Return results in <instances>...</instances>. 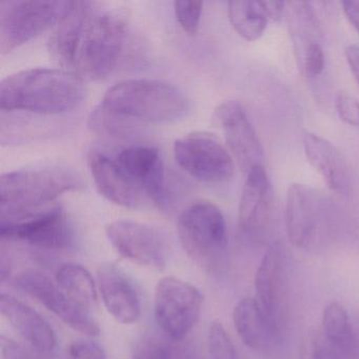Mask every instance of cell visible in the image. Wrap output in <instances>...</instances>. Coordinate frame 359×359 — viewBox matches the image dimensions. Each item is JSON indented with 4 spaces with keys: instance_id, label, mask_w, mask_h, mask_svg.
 Masks as SVG:
<instances>
[{
    "instance_id": "cell-22",
    "label": "cell",
    "mask_w": 359,
    "mask_h": 359,
    "mask_svg": "<svg viewBox=\"0 0 359 359\" xmlns=\"http://www.w3.org/2000/svg\"><path fill=\"white\" fill-rule=\"evenodd\" d=\"M233 323L241 341L252 350H264L275 337L259 302L254 298H243L233 311Z\"/></svg>"
},
{
    "instance_id": "cell-25",
    "label": "cell",
    "mask_w": 359,
    "mask_h": 359,
    "mask_svg": "<svg viewBox=\"0 0 359 359\" xmlns=\"http://www.w3.org/2000/svg\"><path fill=\"white\" fill-rule=\"evenodd\" d=\"M228 10L231 25L239 36L255 41L264 35L269 18L262 1H230Z\"/></svg>"
},
{
    "instance_id": "cell-13",
    "label": "cell",
    "mask_w": 359,
    "mask_h": 359,
    "mask_svg": "<svg viewBox=\"0 0 359 359\" xmlns=\"http://www.w3.org/2000/svg\"><path fill=\"white\" fill-rule=\"evenodd\" d=\"M213 121L224 133L229 151L245 173L264 165L262 142L241 102L237 100L222 102L214 111Z\"/></svg>"
},
{
    "instance_id": "cell-36",
    "label": "cell",
    "mask_w": 359,
    "mask_h": 359,
    "mask_svg": "<svg viewBox=\"0 0 359 359\" xmlns=\"http://www.w3.org/2000/svg\"><path fill=\"white\" fill-rule=\"evenodd\" d=\"M344 55L351 73L359 86V46H348L344 51Z\"/></svg>"
},
{
    "instance_id": "cell-8",
    "label": "cell",
    "mask_w": 359,
    "mask_h": 359,
    "mask_svg": "<svg viewBox=\"0 0 359 359\" xmlns=\"http://www.w3.org/2000/svg\"><path fill=\"white\" fill-rule=\"evenodd\" d=\"M203 302L196 285L175 276L163 277L155 289V320L170 339H182L198 321Z\"/></svg>"
},
{
    "instance_id": "cell-19",
    "label": "cell",
    "mask_w": 359,
    "mask_h": 359,
    "mask_svg": "<svg viewBox=\"0 0 359 359\" xmlns=\"http://www.w3.org/2000/svg\"><path fill=\"white\" fill-rule=\"evenodd\" d=\"M0 311L4 318L18 335L41 353H51L57 346L53 327L34 309L10 294L0 296Z\"/></svg>"
},
{
    "instance_id": "cell-2",
    "label": "cell",
    "mask_w": 359,
    "mask_h": 359,
    "mask_svg": "<svg viewBox=\"0 0 359 359\" xmlns=\"http://www.w3.org/2000/svg\"><path fill=\"white\" fill-rule=\"evenodd\" d=\"M85 187L79 172L62 165L8 172L0 178L1 219L41 211L60 195L83 191Z\"/></svg>"
},
{
    "instance_id": "cell-23",
    "label": "cell",
    "mask_w": 359,
    "mask_h": 359,
    "mask_svg": "<svg viewBox=\"0 0 359 359\" xmlns=\"http://www.w3.org/2000/svg\"><path fill=\"white\" fill-rule=\"evenodd\" d=\"M285 12L298 65L310 47L321 43L320 29L311 4L306 1L285 3Z\"/></svg>"
},
{
    "instance_id": "cell-10",
    "label": "cell",
    "mask_w": 359,
    "mask_h": 359,
    "mask_svg": "<svg viewBox=\"0 0 359 359\" xmlns=\"http://www.w3.org/2000/svg\"><path fill=\"white\" fill-rule=\"evenodd\" d=\"M176 163L199 182L222 184L234 175L230 151L209 132L196 131L178 138L174 144Z\"/></svg>"
},
{
    "instance_id": "cell-18",
    "label": "cell",
    "mask_w": 359,
    "mask_h": 359,
    "mask_svg": "<svg viewBox=\"0 0 359 359\" xmlns=\"http://www.w3.org/2000/svg\"><path fill=\"white\" fill-rule=\"evenodd\" d=\"M116 159L144 196L159 208L167 205L165 168L156 149L147 146L129 147L123 149Z\"/></svg>"
},
{
    "instance_id": "cell-31",
    "label": "cell",
    "mask_w": 359,
    "mask_h": 359,
    "mask_svg": "<svg viewBox=\"0 0 359 359\" xmlns=\"http://www.w3.org/2000/svg\"><path fill=\"white\" fill-rule=\"evenodd\" d=\"M203 1H174V11L184 32L194 34L203 13Z\"/></svg>"
},
{
    "instance_id": "cell-29",
    "label": "cell",
    "mask_w": 359,
    "mask_h": 359,
    "mask_svg": "<svg viewBox=\"0 0 359 359\" xmlns=\"http://www.w3.org/2000/svg\"><path fill=\"white\" fill-rule=\"evenodd\" d=\"M211 359H238L236 348L224 325L217 321L210 325L207 337Z\"/></svg>"
},
{
    "instance_id": "cell-11",
    "label": "cell",
    "mask_w": 359,
    "mask_h": 359,
    "mask_svg": "<svg viewBox=\"0 0 359 359\" xmlns=\"http://www.w3.org/2000/svg\"><path fill=\"white\" fill-rule=\"evenodd\" d=\"M106 236L115 251L133 264L158 271L167 266V241L149 224L130 219L114 220L106 226Z\"/></svg>"
},
{
    "instance_id": "cell-16",
    "label": "cell",
    "mask_w": 359,
    "mask_h": 359,
    "mask_svg": "<svg viewBox=\"0 0 359 359\" xmlns=\"http://www.w3.org/2000/svg\"><path fill=\"white\" fill-rule=\"evenodd\" d=\"M97 287L109 314L123 325H133L142 316V302L127 275L112 262L97 269Z\"/></svg>"
},
{
    "instance_id": "cell-33",
    "label": "cell",
    "mask_w": 359,
    "mask_h": 359,
    "mask_svg": "<svg viewBox=\"0 0 359 359\" xmlns=\"http://www.w3.org/2000/svg\"><path fill=\"white\" fill-rule=\"evenodd\" d=\"M68 359H107V353L102 344L89 339H79L70 344Z\"/></svg>"
},
{
    "instance_id": "cell-28",
    "label": "cell",
    "mask_w": 359,
    "mask_h": 359,
    "mask_svg": "<svg viewBox=\"0 0 359 359\" xmlns=\"http://www.w3.org/2000/svg\"><path fill=\"white\" fill-rule=\"evenodd\" d=\"M300 359H355V356L329 341L321 330L315 329L309 331L302 341Z\"/></svg>"
},
{
    "instance_id": "cell-35",
    "label": "cell",
    "mask_w": 359,
    "mask_h": 359,
    "mask_svg": "<svg viewBox=\"0 0 359 359\" xmlns=\"http://www.w3.org/2000/svg\"><path fill=\"white\" fill-rule=\"evenodd\" d=\"M1 357L3 359H41L36 356L34 353L27 350L24 346H20L18 342L10 338L1 336Z\"/></svg>"
},
{
    "instance_id": "cell-12",
    "label": "cell",
    "mask_w": 359,
    "mask_h": 359,
    "mask_svg": "<svg viewBox=\"0 0 359 359\" xmlns=\"http://www.w3.org/2000/svg\"><path fill=\"white\" fill-rule=\"evenodd\" d=\"M18 289L41 302L65 325L83 335L94 337L100 329L89 311L71 299L56 281L37 271H25L14 279Z\"/></svg>"
},
{
    "instance_id": "cell-15",
    "label": "cell",
    "mask_w": 359,
    "mask_h": 359,
    "mask_svg": "<svg viewBox=\"0 0 359 359\" xmlns=\"http://www.w3.org/2000/svg\"><path fill=\"white\" fill-rule=\"evenodd\" d=\"M274 196L272 184L264 165L247 174L238 208L239 228L251 238H262L273 216Z\"/></svg>"
},
{
    "instance_id": "cell-26",
    "label": "cell",
    "mask_w": 359,
    "mask_h": 359,
    "mask_svg": "<svg viewBox=\"0 0 359 359\" xmlns=\"http://www.w3.org/2000/svg\"><path fill=\"white\" fill-rule=\"evenodd\" d=\"M323 335L329 341L351 355H356V339L348 312L339 302L325 306L323 315Z\"/></svg>"
},
{
    "instance_id": "cell-38",
    "label": "cell",
    "mask_w": 359,
    "mask_h": 359,
    "mask_svg": "<svg viewBox=\"0 0 359 359\" xmlns=\"http://www.w3.org/2000/svg\"><path fill=\"white\" fill-rule=\"evenodd\" d=\"M264 11L268 15L269 20L279 22L285 11V3L283 1H262Z\"/></svg>"
},
{
    "instance_id": "cell-27",
    "label": "cell",
    "mask_w": 359,
    "mask_h": 359,
    "mask_svg": "<svg viewBox=\"0 0 359 359\" xmlns=\"http://www.w3.org/2000/svg\"><path fill=\"white\" fill-rule=\"evenodd\" d=\"M88 126L90 130L98 135L121 137L132 133L135 127L134 121L123 118L102 106H97L89 116Z\"/></svg>"
},
{
    "instance_id": "cell-3",
    "label": "cell",
    "mask_w": 359,
    "mask_h": 359,
    "mask_svg": "<svg viewBox=\"0 0 359 359\" xmlns=\"http://www.w3.org/2000/svg\"><path fill=\"white\" fill-rule=\"evenodd\" d=\"M100 106L138 123H170L186 114L189 100L184 92L158 79H126L109 88Z\"/></svg>"
},
{
    "instance_id": "cell-30",
    "label": "cell",
    "mask_w": 359,
    "mask_h": 359,
    "mask_svg": "<svg viewBox=\"0 0 359 359\" xmlns=\"http://www.w3.org/2000/svg\"><path fill=\"white\" fill-rule=\"evenodd\" d=\"M173 357L172 344L153 336L138 340L132 351V359H173Z\"/></svg>"
},
{
    "instance_id": "cell-24",
    "label": "cell",
    "mask_w": 359,
    "mask_h": 359,
    "mask_svg": "<svg viewBox=\"0 0 359 359\" xmlns=\"http://www.w3.org/2000/svg\"><path fill=\"white\" fill-rule=\"evenodd\" d=\"M55 281L71 299L86 310L97 306L98 287L85 266L73 262L62 264L56 271Z\"/></svg>"
},
{
    "instance_id": "cell-5",
    "label": "cell",
    "mask_w": 359,
    "mask_h": 359,
    "mask_svg": "<svg viewBox=\"0 0 359 359\" xmlns=\"http://www.w3.org/2000/svg\"><path fill=\"white\" fill-rule=\"evenodd\" d=\"M177 232L184 251L197 264L215 266L226 253V219L222 210L210 201L187 207L178 218Z\"/></svg>"
},
{
    "instance_id": "cell-20",
    "label": "cell",
    "mask_w": 359,
    "mask_h": 359,
    "mask_svg": "<svg viewBox=\"0 0 359 359\" xmlns=\"http://www.w3.org/2000/svg\"><path fill=\"white\" fill-rule=\"evenodd\" d=\"M302 146L309 163L320 174L330 190L340 195L348 194L350 168L341 152L329 140L309 131L302 134Z\"/></svg>"
},
{
    "instance_id": "cell-1",
    "label": "cell",
    "mask_w": 359,
    "mask_h": 359,
    "mask_svg": "<svg viewBox=\"0 0 359 359\" xmlns=\"http://www.w3.org/2000/svg\"><path fill=\"white\" fill-rule=\"evenodd\" d=\"M83 96V79L66 69H28L0 83V108L10 112L60 114L76 108Z\"/></svg>"
},
{
    "instance_id": "cell-4",
    "label": "cell",
    "mask_w": 359,
    "mask_h": 359,
    "mask_svg": "<svg viewBox=\"0 0 359 359\" xmlns=\"http://www.w3.org/2000/svg\"><path fill=\"white\" fill-rule=\"evenodd\" d=\"M127 41L123 20L110 12L90 9L77 47L73 73L81 79L108 76L118 64Z\"/></svg>"
},
{
    "instance_id": "cell-7",
    "label": "cell",
    "mask_w": 359,
    "mask_h": 359,
    "mask_svg": "<svg viewBox=\"0 0 359 359\" xmlns=\"http://www.w3.org/2000/svg\"><path fill=\"white\" fill-rule=\"evenodd\" d=\"M71 1L13 0L0 6V52L3 55L57 24Z\"/></svg>"
},
{
    "instance_id": "cell-14",
    "label": "cell",
    "mask_w": 359,
    "mask_h": 359,
    "mask_svg": "<svg viewBox=\"0 0 359 359\" xmlns=\"http://www.w3.org/2000/svg\"><path fill=\"white\" fill-rule=\"evenodd\" d=\"M257 302L278 337L287 294V251L280 241L266 250L256 271Z\"/></svg>"
},
{
    "instance_id": "cell-32",
    "label": "cell",
    "mask_w": 359,
    "mask_h": 359,
    "mask_svg": "<svg viewBox=\"0 0 359 359\" xmlns=\"http://www.w3.org/2000/svg\"><path fill=\"white\" fill-rule=\"evenodd\" d=\"M325 65V56L323 43H315L306 52L297 66L306 76L316 77L323 72Z\"/></svg>"
},
{
    "instance_id": "cell-37",
    "label": "cell",
    "mask_w": 359,
    "mask_h": 359,
    "mask_svg": "<svg viewBox=\"0 0 359 359\" xmlns=\"http://www.w3.org/2000/svg\"><path fill=\"white\" fill-rule=\"evenodd\" d=\"M342 10L346 20L359 35V1H344Z\"/></svg>"
},
{
    "instance_id": "cell-6",
    "label": "cell",
    "mask_w": 359,
    "mask_h": 359,
    "mask_svg": "<svg viewBox=\"0 0 359 359\" xmlns=\"http://www.w3.org/2000/svg\"><path fill=\"white\" fill-rule=\"evenodd\" d=\"M334 208L329 197L312 187L290 184L285 197V226L295 247L308 249L329 230Z\"/></svg>"
},
{
    "instance_id": "cell-17",
    "label": "cell",
    "mask_w": 359,
    "mask_h": 359,
    "mask_svg": "<svg viewBox=\"0 0 359 359\" xmlns=\"http://www.w3.org/2000/svg\"><path fill=\"white\" fill-rule=\"evenodd\" d=\"M88 165L98 192L107 201L129 209L142 207L144 193L117 159H112L98 151H92L88 156Z\"/></svg>"
},
{
    "instance_id": "cell-34",
    "label": "cell",
    "mask_w": 359,
    "mask_h": 359,
    "mask_svg": "<svg viewBox=\"0 0 359 359\" xmlns=\"http://www.w3.org/2000/svg\"><path fill=\"white\" fill-rule=\"evenodd\" d=\"M335 109L339 118L351 127H359V100L354 96L339 93L335 98Z\"/></svg>"
},
{
    "instance_id": "cell-21",
    "label": "cell",
    "mask_w": 359,
    "mask_h": 359,
    "mask_svg": "<svg viewBox=\"0 0 359 359\" xmlns=\"http://www.w3.org/2000/svg\"><path fill=\"white\" fill-rule=\"evenodd\" d=\"M91 7L92 4L89 1H71L68 10L50 37L49 51L52 58L71 72L74 67L83 24Z\"/></svg>"
},
{
    "instance_id": "cell-9",
    "label": "cell",
    "mask_w": 359,
    "mask_h": 359,
    "mask_svg": "<svg viewBox=\"0 0 359 359\" xmlns=\"http://www.w3.org/2000/svg\"><path fill=\"white\" fill-rule=\"evenodd\" d=\"M0 238L56 252L73 249L76 241L72 224L60 207H48L22 217L0 219Z\"/></svg>"
}]
</instances>
